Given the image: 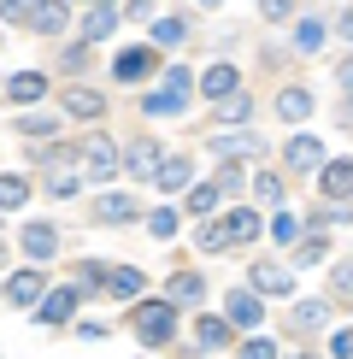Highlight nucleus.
Segmentation results:
<instances>
[{
    "instance_id": "obj_1",
    "label": "nucleus",
    "mask_w": 353,
    "mask_h": 359,
    "mask_svg": "<svg viewBox=\"0 0 353 359\" xmlns=\"http://www.w3.org/2000/svg\"><path fill=\"white\" fill-rule=\"evenodd\" d=\"M130 330L141 336V348H171L176 341V306L171 301H136L130 306Z\"/></svg>"
},
{
    "instance_id": "obj_2",
    "label": "nucleus",
    "mask_w": 353,
    "mask_h": 359,
    "mask_svg": "<svg viewBox=\"0 0 353 359\" xmlns=\"http://www.w3.org/2000/svg\"><path fill=\"white\" fill-rule=\"evenodd\" d=\"M77 306H83V289H77V283H65V289H41V301L29 306V312H36V324L59 330V324L77 318Z\"/></svg>"
},
{
    "instance_id": "obj_3",
    "label": "nucleus",
    "mask_w": 353,
    "mask_h": 359,
    "mask_svg": "<svg viewBox=\"0 0 353 359\" xmlns=\"http://www.w3.org/2000/svg\"><path fill=\"white\" fill-rule=\"evenodd\" d=\"M247 283H254V294H265V301H289V294H294L289 265H277V259H259L254 271H247Z\"/></svg>"
},
{
    "instance_id": "obj_4",
    "label": "nucleus",
    "mask_w": 353,
    "mask_h": 359,
    "mask_svg": "<svg viewBox=\"0 0 353 359\" xmlns=\"http://www.w3.org/2000/svg\"><path fill=\"white\" fill-rule=\"evenodd\" d=\"M318 189H324V201L347 206V201H353V159H342V154H335L330 165H318Z\"/></svg>"
},
{
    "instance_id": "obj_5",
    "label": "nucleus",
    "mask_w": 353,
    "mask_h": 359,
    "mask_svg": "<svg viewBox=\"0 0 353 359\" xmlns=\"http://www.w3.org/2000/svg\"><path fill=\"white\" fill-rule=\"evenodd\" d=\"M153 71H159V53L153 48H124V53L112 59V77L118 83H147Z\"/></svg>"
},
{
    "instance_id": "obj_6",
    "label": "nucleus",
    "mask_w": 353,
    "mask_h": 359,
    "mask_svg": "<svg viewBox=\"0 0 353 359\" xmlns=\"http://www.w3.org/2000/svg\"><path fill=\"white\" fill-rule=\"evenodd\" d=\"M153 183L165 189V194H183L188 183H195V159H188V154H159V165H153Z\"/></svg>"
},
{
    "instance_id": "obj_7",
    "label": "nucleus",
    "mask_w": 353,
    "mask_h": 359,
    "mask_svg": "<svg viewBox=\"0 0 353 359\" xmlns=\"http://www.w3.org/2000/svg\"><path fill=\"white\" fill-rule=\"evenodd\" d=\"M18 24H29L36 36H59V29H65V0H29Z\"/></svg>"
},
{
    "instance_id": "obj_8",
    "label": "nucleus",
    "mask_w": 353,
    "mask_h": 359,
    "mask_svg": "<svg viewBox=\"0 0 353 359\" xmlns=\"http://www.w3.org/2000/svg\"><path fill=\"white\" fill-rule=\"evenodd\" d=\"M159 154H165V147L141 136L136 147H130V154H118V171H130V177H136V183H153V165H159Z\"/></svg>"
},
{
    "instance_id": "obj_9",
    "label": "nucleus",
    "mask_w": 353,
    "mask_h": 359,
    "mask_svg": "<svg viewBox=\"0 0 353 359\" xmlns=\"http://www.w3.org/2000/svg\"><path fill=\"white\" fill-rule=\"evenodd\" d=\"M77 154H83V165H88V177H95V183H106V177L118 171V147H112L106 136H88Z\"/></svg>"
},
{
    "instance_id": "obj_10",
    "label": "nucleus",
    "mask_w": 353,
    "mask_h": 359,
    "mask_svg": "<svg viewBox=\"0 0 353 359\" xmlns=\"http://www.w3.org/2000/svg\"><path fill=\"white\" fill-rule=\"evenodd\" d=\"M18 248L29 253V259H36V265H48L53 259V253H59V230H53V224H24V236H18Z\"/></svg>"
},
{
    "instance_id": "obj_11",
    "label": "nucleus",
    "mask_w": 353,
    "mask_h": 359,
    "mask_svg": "<svg viewBox=\"0 0 353 359\" xmlns=\"http://www.w3.org/2000/svg\"><path fill=\"white\" fill-rule=\"evenodd\" d=\"M259 318H265V306H259V294H230V301H224V324H230V330H259Z\"/></svg>"
},
{
    "instance_id": "obj_12",
    "label": "nucleus",
    "mask_w": 353,
    "mask_h": 359,
    "mask_svg": "<svg viewBox=\"0 0 353 359\" xmlns=\"http://www.w3.org/2000/svg\"><path fill=\"white\" fill-rule=\"evenodd\" d=\"M41 289H48V277H41V271H12V277H6V301L18 306V312L36 306V301H41Z\"/></svg>"
},
{
    "instance_id": "obj_13",
    "label": "nucleus",
    "mask_w": 353,
    "mask_h": 359,
    "mask_svg": "<svg viewBox=\"0 0 353 359\" xmlns=\"http://www.w3.org/2000/svg\"><path fill=\"white\" fill-rule=\"evenodd\" d=\"M100 289L118 294V301H136L147 289V277H141V265H106V283H100Z\"/></svg>"
},
{
    "instance_id": "obj_14",
    "label": "nucleus",
    "mask_w": 353,
    "mask_h": 359,
    "mask_svg": "<svg viewBox=\"0 0 353 359\" xmlns=\"http://www.w3.org/2000/svg\"><path fill=\"white\" fill-rule=\"evenodd\" d=\"M130 218H141L130 194H95V224H130Z\"/></svg>"
},
{
    "instance_id": "obj_15",
    "label": "nucleus",
    "mask_w": 353,
    "mask_h": 359,
    "mask_svg": "<svg viewBox=\"0 0 353 359\" xmlns=\"http://www.w3.org/2000/svg\"><path fill=\"white\" fill-rule=\"evenodd\" d=\"M283 165H289V171H318V165H324V142L294 136V142L283 147Z\"/></svg>"
},
{
    "instance_id": "obj_16",
    "label": "nucleus",
    "mask_w": 353,
    "mask_h": 359,
    "mask_svg": "<svg viewBox=\"0 0 353 359\" xmlns=\"http://www.w3.org/2000/svg\"><path fill=\"white\" fill-rule=\"evenodd\" d=\"M48 95V77L41 71H18V77H6V100L12 107H29V100H41Z\"/></svg>"
},
{
    "instance_id": "obj_17",
    "label": "nucleus",
    "mask_w": 353,
    "mask_h": 359,
    "mask_svg": "<svg viewBox=\"0 0 353 359\" xmlns=\"http://www.w3.org/2000/svg\"><path fill=\"white\" fill-rule=\"evenodd\" d=\"M200 294H206V277H200V271H176V277L165 283V301H171V306H195Z\"/></svg>"
},
{
    "instance_id": "obj_18",
    "label": "nucleus",
    "mask_w": 353,
    "mask_h": 359,
    "mask_svg": "<svg viewBox=\"0 0 353 359\" xmlns=\"http://www.w3.org/2000/svg\"><path fill=\"white\" fill-rule=\"evenodd\" d=\"M218 224H224V236H230V242H259V230H265L254 206H235V212H230V218H218Z\"/></svg>"
},
{
    "instance_id": "obj_19",
    "label": "nucleus",
    "mask_w": 353,
    "mask_h": 359,
    "mask_svg": "<svg viewBox=\"0 0 353 359\" xmlns=\"http://www.w3.org/2000/svg\"><path fill=\"white\" fill-rule=\"evenodd\" d=\"M230 336H235V330H230L224 318H200V324H195V353H218V348H230Z\"/></svg>"
},
{
    "instance_id": "obj_20",
    "label": "nucleus",
    "mask_w": 353,
    "mask_h": 359,
    "mask_svg": "<svg viewBox=\"0 0 353 359\" xmlns=\"http://www.w3.org/2000/svg\"><path fill=\"white\" fill-rule=\"evenodd\" d=\"M65 112L71 118H100L106 112V95L100 88H65Z\"/></svg>"
},
{
    "instance_id": "obj_21",
    "label": "nucleus",
    "mask_w": 353,
    "mask_h": 359,
    "mask_svg": "<svg viewBox=\"0 0 353 359\" xmlns=\"http://www.w3.org/2000/svg\"><path fill=\"white\" fill-rule=\"evenodd\" d=\"M212 154L218 159H247V154H265V142L247 136V130H242V136H212Z\"/></svg>"
},
{
    "instance_id": "obj_22",
    "label": "nucleus",
    "mask_w": 353,
    "mask_h": 359,
    "mask_svg": "<svg viewBox=\"0 0 353 359\" xmlns=\"http://www.w3.org/2000/svg\"><path fill=\"white\" fill-rule=\"evenodd\" d=\"M324 318H330V301H300V306L289 312V330H294V336H306V330H318Z\"/></svg>"
},
{
    "instance_id": "obj_23",
    "label": "nucleus",
    "mask_w": 353,
    "mask_h": 359,
    "mask_svg": "<svg viewBox=\"0 0 353 359\" xmlns=\"http://www.w3.org/2000/svg\"><path fill=\"white\" fill-rule=\"evenodd\" d=\"M242 88V77H235V65H212L200 77V95H212V100H224V95H235Z\"/></svg>"
},
{
    "instance_id": "obj_24",
    "label": "nucleus",
    "mask_w": 353,
    "mask_h": 359,
    "mask_svg": "<svg viewBox=\"0 0 353 359\" xmlns=\"http://www.w3.org/2000/svg\"><path fill=\"white\" fill-rule=\"evenodd\" d=\"M24 201H29V177H18V171H0V212H18Z\"/></svg>"
},
{
    "instance_id": "obj_25",
    "label": "nucleus",
    "mask_w": 353,
    "mask_h": 359,
    "mask_svg": "<svg viewBox=\"0 0 353 359\" xmlns=\"http://www.w3.org/2000/svg\"><path fill=\"white\" fill-rule=\"evenodd\" d=\"M277 112H283L289 124H306V118H312V95H306V88H283V95H277Z\"/></svg>"
},
{
    "instance_id": "obj_26",
    "label": "nucleus",
    "mask_w": 353,
    "mask_h": 359,
    "mask_svg": "<svg viewBox=\"0 0 353 359\" xmlns=\"http://www.w3.org/2000/svg\"><path fill=\"white\" fill-rule=\"evenodd\" d=\"M112 24H118V12L100 0L95 12H83V41H106V36H112Z\"/></svg>"
},
{
    "instance_id": "obj_27",
    "label": "nucleus",
    "mask_w": 353,
    "mask_h": 359,
    "mask_svg": "<svg viewBox=\"0 0 353 359\" xmlns=\"http://www.w3.org/2000/svg\"><path fill=\"white\" fill-rule=\"evenodd\" d=\"M218 201H224V194H218L212 183H188V201H183V206H188L195 218H212V212H218Z\"/></svg>"
},
{
    "instance_id": "obj_28",
    "label": "nucleus",
    "mask_w": 353,
    "mask_h": 359,
    "mask_svg": "<svg viewBox=\"0 0 353 359\" xmlns=\"http://www.w3.org/2000/svg\"><path fill=\"white\" fill-rule=\"evenodd\" d=\"M141 112L147 118H171V112H183V95H176V88H159V95L141 100Z\"/></svg>"
},
{
    "instance_id": "obj_29",
    "label": "nucleus",
    "mask_w": 353,
    "mask_h": 359,
    "mask_svg": "<svg viewBox=\"0 0 353 359\" xmlns=\"http://www.w3.org/2000/svg\"><path fill=\"white\" fill-rule=\"evenodd\" d=\"M147 236H153V242H171L176 236V206H153V212H147Z\"/></svg>"
},
{
    "instance_id": "obj_30",
    "label": "nucleus",
    "mask_w": 353,
    "mask_h": 359,
    "mask_svg": "<svg viewBox=\"0 0 353 359\" xmlns=\"http://www.w3.org/2000/svg\"><path fill=\"white\" fill-rule=\"evenodd\" d=\"M195 248H200V253H230L224 224H218V218H206V224H200V236H195Z\"/></svg>"
},
{
    "instance_id": "obj_31",
    "label": "nucleus",
    "mask_w": 353,
    "mask_h": 359,
    "mask_svg": "<svg viewBox=\"0 0 353 359\" xmlns=\"http://www.w3.org/2000/svg\"><path fill=\"white\" fill-rule=\"evenodd\" d=\"M247 112H254V107H247V95H242V88L218 100V118H224V124H247Z\"/></svg>"
},
{
    "instance_id": "obj_32",
    "label": "nucleus",
    "mask_w": 353,
    "mask_h": 359,
    "mask_svg": "<svg viewBox=\"0 0 353 359\" xmlns=\"http://www.w3.org/2000/svg\"><path fill=\"white\" fill-rule=\"evenodd\" d=\"M183 36H188V18H159V24H153V41H159V48H176Z\"/></svg>"
},
{
    "instance_id": "obj_33",
    "label": "nucleus",
    "mask_w": 353,
    "mask_h": 359,
    "mask_svg": "<svg viewBox=\"0 0 353 359\" xmlns=\"http://www.w3.org/2000/svg\"><path fill=\"white\" fill-rule=\"evenodd\" d=\"M254 194H259V201H271V206H283V177H277V171H259V177H254Z\"/></svg>"
},
{
    "instance_id": "obj_34",
    "label": "nucleus",
    "mask_w": 353,
    "mask_h": 359,
    "mask_svg": "<svg viewBox=\"0 0 353 359\" xmlns=\"http://www.w3.org/2000/svg\"><path fill=\"white\" fill-rule=\"evenodd\" d=\"M242 183H247V177H242V159H224V171H218V194H242Z\"/></svg>"
},
{
    "instance_id": "obj_35",
    "label": "nucleus",
    "mask_w": 353,
    "mask_h": 359,
    "mask_svg": "<svg viewBox=\"0 0 353 359\" xmlns=\"http://www.w3.org/2000/svg\"><path fill=\"white\" fill-rule=\"evenodd\" d=\"M294 236H300V218H294V212H277V218H271V242H277V248H289Z\"/></svg>"
},
{
    "instance_id": "obj_36",
    "label": "nucleus",
    "mask_w": 353,
    "mask_h": 359,
    "mask_svg": "<svg viewBox=\"0 0 353 359\" xmlns=\"http://www.w3.org/2000/svg\"><path fill=\"white\" fill-rule=\"evenodd\" d=\"M324 253H330V242H324V230H312V236H306L300 248H294V259H300V265H318Z\"/></svg>"
},
{
    "instance_id": "obj_37",
    "label": "nucleus",
    "mask_w": 353,
    "mask_h": 359,
    "mask_svg": "<svg viewBox=\"0 0 353 359\" xmlns=\"http://www.w3.org/2000/svg\"><path fill=\"white\" fill-rule=\"evenodd\" d=\"M18 136H29V142H41V136H59V124H53V118H18Z\"/></svg>"
},
{
    "instance_id": "obj_38",
    "label": "nucleus",
    "mask_w": 353,
    "mask_h": 359,
    "mask_svg": "<svg viewBox=\"0 0 353 359\" xmlns=\"http://www.w3.org/2000/svg\"><path fill=\"white\" fill-rule=\"evenodd\" d=\"M294 41H300V53H318V48H324V24H318V18H306L300 29H294Z\"/></svg>"
},
{
    "instance_id": "obj_39",
    "label": "nucleus",
    "mask_w": 353,
    "mask_h": 359,
    "mask_svg": "<svg viewBox=\"0 0 353 359\" xmlns=\"http://www.w3.org/2000/svg\"><path fill=\"white\" fill-rule=\"evenodd\" d=\"M106 283V265L100 259H77V289H100Z\"/></svg>"
},
{
    "instance_id": "obj_40",
    "label": "nucleus",
    "mask_w": 353,
    "mask_h": 359,
    "mask_svg": "<svg viewBox=\"0 0 353 359\" xmlns=\"http://www.w3.org/2000/svg\"><path fill=\"white\" fill-rule=\"evenodd\" d=\"M242 359H277V341H271V336H254V341H242Z\"/></svg>"
},
{
    "instance_id": "obj_41",
    "label": "nucleus",
    "mask_w": 353,
    "mask_h": 359,
    "mask_svg": "<svg viewBox=\"0 0 353 359\" xmlns=\"http://www.w3.org/2000/svg\"><path fill=\"white\" fill-rule=\"evenodd\" d=\"M88 53H95V41H83V48H65V59H59V65H65V71H83V65H88Z\"/></svg>"
},
{
    "instance_id": "obj_42",
    "label": "nucleus",
    "mask_w": 353,
    "mask_h": 359,
    "mask_svg": "<svg viewBox=\"0 0 353 359\" xmlns=\"http://www.w3.org/2000/svg\"><path fill=\"white\" fill-rule=\"evenodd\" d=\"M165 83H171V88H176L183 100H188V88H195V77H188V65H171V71H165Z\"/></svg>"
},
{
    "instance_id": "obj_43",
    "label": "nucleus",
    "mask_w": 353,
    "mask_h": 359,
    "mask_svg": "<svg viewBox=\"0 0 353 359\" xmlns=\"http://www.w3.org/2000/svg\"><path fill=\"white\" fill-rule=\"evenodd\" d=\"M330 289H335V301H347V289H353V265H335V277H330Z\"/></svg>"
},
{
    "instance_id": "obj_44",
    "label": "nucleus",
    "mask_w": 353,
    "mask_h": 359,
    "mask_svg": "<svg viewBox=\"0 0 353 359\" xmlns=\"http://www.w3.org/2000/svg\"><path fill=\"white\" fill-rule=\"evenodd\" d=\"M265 18H294V0H259Z\"/></svg>"
},
{
    "instance_id": "obj_45",
    "label": "nucleus",
    "mask_w": 353,
    "mask_h": 359,
    "mask_svg": "<svg viewBox=\"0 0 353 359\" xmlns=\"http://www.w3.org/2000/svg\"><path fill=\"white\" fill-rule=\"evenodd\" d=\"M330 353H335V359H347V353H353V336H347V330H335V336H330Z\"/></svg>"
},
{
    "instance_id": "obj_46",
    "label": "nucleus",
    "mask_w": 353,
    "mask_h": 359,
    "mask_svg": "<svg viewBox=\"0 0 353 359\" xmlns=\"http://www.w3.org/2000/svg\"><path fill=\"white\" fill-rule=\"evenodd\" d=\"M24 6L29 0H0V18H24Z\"/></svg>"
},
{
    "instance_id": "obj_47",
    "label": "nucleus",
    "mask_w": 353,
    "mask_h": 359,
    "mask_svg": "<svg viewBox=\"0 0 353 359\" xmlns=\"http://www.w3.org/2000/svg\"><path fill=\"white\" fill-rule=\"evenodd\" d=\"M147 12H153V0H130V6H124V18H147Z\"/></svg>"
},
{
    "instance_id": "obj_48",
    "label": "nucleus",
    "mask_w": 353,
    "mask_h": 359,
    "mask_svg": "<svg viewBox=\"0 0 353 359\" xmlns=\"http://www.w3.org/2000/svg\"><path fill=\"white\" fill-rule=\"evenodd\" d=\"M6 253H12V248H6V242H0V265H6Z\"/></svg>"
},
{
    "instance_id": "obj_49",
    "label": "nucleus",
    "mask_w": 353,
    "mask_h": 359,
    "mask_svg": "<svg viewBox=\"0 0 353 359\" xmlns=\"http://www.w3.org/2000/svg\"><path fill=\"white\" fill-rule=\"evenodd\" d=\"M289 359H318V353H289Z\"/></svg>"
},
{
    "instance_id": "obj_50",
    "label": "nucleus",
    "mask_w": 353,
    "mask_h": 359,
    "mask_svg": "<svg viewBox=\"0 0 353 359\" xmlns=\"http://www.w3.org/2000/svg\"><path fill=\"white\" fill-rule=\"evenodd\" d=\"M200 6H218V0H200Z\"/></svg>"
}]
</instances>
